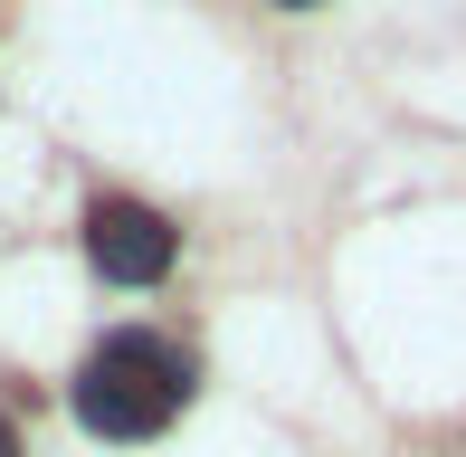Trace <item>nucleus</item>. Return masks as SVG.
<instances>
[{
	"label": "nucleus",
	"instance_id": "3",
	"mask_svg": "<svg viewBox=\"0 0 466 457\" xmlns=\"http://www.w3.org/2000/svg\"><path fill=\"white\" fill-rule=\"evenodd\" d=\"M0 457H19V429H10V420H0Z\"/></svg>",
	"mask_w": 466,
	"mask_h": 457
},
{
	"label": "nucleus",
	"instance_id": "2",
	"mask_svg": "<svg viewBox=\"0 0 466 457\" xmlns=\"http://www.w3.org/2000/svg\"><path fill=\"white\" fill-rule=\"evenodd\" d=\"M172 248H181V228L153 200H96L86 210V258H96L105 286H162L172 277Z\"/></svg>",
	"mask_w": 466,
	"mask_h": 457
},
{
	"label": "nucleus",
	"instance_id": "4",
	"mask_svg": "<svg viewBox=\"0 0 466 457\" xmlns=\"http://www.w3.org/2000/svg\"><path fill=\"white\" fill-rule=\"evenodd\" d=\"M286 10H314V0H286Z\"/></svg>",
	"mask_w": 466,
	"mask_h": 457
},
{
	"label": "nucleus",
	"instance_id": "1",
	"mask_svg": "<svg viewBox=\"0 0 466 457\" xmlns=\"http://www.w3.org/2000/svg\"><path fill=\"white\" fill-rule=\"evenodd\" d=\"M181 401H190V362L162 334H105L76 371V420L96 439H162Z\"/></svg>",
	"mask_w": 466,
	"mask_h": 457
}]
</instances>
